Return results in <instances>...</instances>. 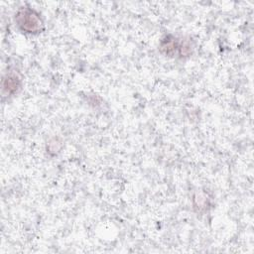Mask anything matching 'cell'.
Returning a JSON list of instances; mask_svg holds the SVG:
<instances>
[{
  "mask_svg": "<svg viewBox=\"0 0 254 254\" xmlns=\"http://www.w3.org/2000/svg\"><path fill=\"white\" fill-rule=\"evenodd\" d=\"M15 22L18 28L27 34H39L45 28L41 15L31 7H21L15 14Z\"/></svg>",
  "mask_w": 254,
  "mask_h": 254,
  "instance_id": "1",
  "label": "cell"
},
{
  "mask_svg": "<svg viewBox=\"0 0 254 254\" xmlns=\"http://www.w3.org/2000/svg\"><path fill=\"white\" fill-rule=\"evenodd\" d=\"M160 49H161L162 53H164L167 56H173L177 52H179V55L181 57H183V56L189 55L190 52V45H188L187 43H185V44L180 43L176 38L171 37V36H168L162 40Z\"/></svg>",
  "mask_w": 254,
  "mask_h": 254,
  "instance_id": "2",
  "label": "cell"
},
{
  "mask_svg": "<svg viewBox=\"0 0 254 254\" xmlns=\"http://www.w3.org/2000/svg\"><path fill=\"white\" fill-rule=\"evenodd\" d=\"M21 88V78L15 72H9L2 81V89L8 95L17 93Z\"/></svg>",
  "mask_w": 254,
  "mask_h": 254,
  "instance_id": "3",
  "label": "cell"
}]
</instances>
